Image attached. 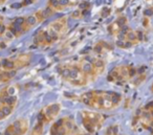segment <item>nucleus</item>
Masks as SVG:
<instances>
[{"instance_id":"nucleus-1","label":"nucleus","mask_w":153,"mask_h":135,"mask_svg":"<svg viewBox=\"0 0 153 135\" xmlns=\"http://www.w3.org/2000/svg\"><path fill=\"white\" fill-rule=\"evenodd\" d=\"M136 70L135 68L131 67V66H117L114 67L110 72L107 78L109 82H114L117 84H122L127 81L131 80L132 78L135 76Z\"/></svg>"},{"instance_id":"nucleus-2","label":"nucleus","mask_w":153,"mask_h":135,"mask_svg":"<svg viewBox=\"0 0 153 135\" xmlns=\"http://www.w3.org/2000/svg\"><path fill=\"white\" fill-rule=\"evenodd\" d=\"M134 122L140 124L144 129L153 134V102L147 104L143 109L136 113Z\"/></svg>"},{"instance_id":"nucleus-3","label":"nucleus","mask_w":153,"mask_h":135,"mask_svg":"<svg viewBox=\"0 0 153 135\" xmlns=\"http://www.w3.org/2000/svg\"><path fill=\"white\" fill-rule=\"evenodd\" d=\"M66 26H67V17H61L59 19L53 21L47 27L51 30V32L56 33L58 35H61L62 33L65 30Z\"/></svg>"},{"instance_id":"nucleus-4","label":"nucleus","mask_w":153,"mask_h":135,"mask_svg":"<svg viewBox=\"0 0 153 135\" xmlns=\"http://www.w3.org/2000/svg\"><path fill=\"white\" fill-rule=\"evenodd\" d=\"M60 110H61V105L58 103L51 104V105L47 106L46 108H44V109L42 110V112L44 113L46 122H49V120L53 119V118L59 114Z\"/></svg>"},{"instance_id":"nucleus-5","label":"nucleus","mask_w":153,"mask_h":135,"mask_svg":"<svg viewBox=\"0 0 153 135\" xmlns=\"http://www.w3.org/2000/svg\"><path fill=\"white\" fill-rule=\"evenodd\" d=\"M82 115H83V117H86L87 119H89L91 122H94V124L97 126V128H101L103 122H104V118H103V116L101 115L100 113H97V112L85 111V112H82Z\"/></svg>"},{"instance_id":"nucleus-6","label":"nucleus","mask_w":153,"mask_h":135,"mask_svg":"<svg viewBox=\"0 0 153 135\" xmlns=\"http://www.w3.org/2000/svg\"><path fill=\"white\" fill-rule=\"evenodd\" d=\"M79 65H80V67H81V70L83 71V73L87 76V79H89L90 76L96 78V76H94V64H92V62H90L89 60H83Z\"/></svg>"},{"instance_id":"nucleus-7","label":"nucleus","mask_w":153,"mask_h":135,"mask_svg":"<svg viewBox=\"0 0 153 135\" xmlns=\"http://www.w3.org/2000/svg\"><path fill=\"white\" fill-rule=\"evenodd\" d=\"M30 60H32V53H22V55H19L15 59L16 69L26 67L30 63Z\"/></svg>"},{"instance_id":"nucleus-8","label":"nucleus","mask_w":153,"mask_h":135,"mask_svg":"<svg viewBox=\"0 0 153 135\" xmlns=\"http://www.w3.org/2000/svg\"><path fill=\"white\" fill-rule=\"evenodd\" d=\"M53 13H55V10L48 5L46 9L39 10V11H37L36 13H35V16H36L37 20H38V23H40V22L44 21L45 19H47V18L51 17Z\"/></svg>"},{"instance_id":"nucleus-9","label":"nucleus","mask_w":153,"mask_h":135,"mask_svg":"<svg viewBox=\"0 0 153 135\" xmlns=\"http://www.w3.org/2000/svg\"><path fill=\"white\" fill-rule=\"evenodd\" d=\"M89 61L92 62V64H94V76H96V78H97L99 74H101L103 71H104V69H105V62L103 61V60H101V59H91V60H89Z\"/></svg>"},{"instance_id":"nucleus-10","label":"nucleus","mask_w":153,"mask_h":135,"mask_svg":"<svg viewBox=\"0 0 153 135\" xmlns=\"http://www.w3.org/2000/svg\"><path fill=\"white\" fill-rule=\"evenodd\" d=\"M37 23H38V20H37L35 14L34 15H30V16H27V17H25V20H24V23H23V27H22L23 33L27 32L28 30H30V28H32L34 25H36Z\"/></svg>"},{"instance_id":"nucleus-11","label":"nucleus","mask_w":153,"mask_h":135,"mask_svg":"<svg viewBox=\"0 0 153 135\" xmlns=\"http://www.w3.org/2000/svg\"><path fill=\"white\" fill-rule=\"evenodd\" d=\"M64 127L66 129V132L67 134H72L74 131L76 130V124L74 122V120L69 117H64Z\"/></svg>"},{"instance_id":"nucleus-12","label":"nucleus","mask_w":153,"mask_h":135,"mask_svg":"<svg viewBox=\"0 0 153 135\" xmlns=\"http://www.w3.org/2000/svg\"><path fill=\"white\" fill-rule=\"evenodd\" d=\"M1 68L3 70H14L16 69L15 60L12 59H2L1 60ZM17 70V69H16Z\"/></svg>"},{"instance_id":"nucleus-13","label":"nucleus","mask_w":153,"mask_h":135,"mask_svg":"<svg viewBox=\"0 0 153 135\" xmlns=\"http://www.w3.org/2000/svg\"><path fill=\"white\" fill-rule=\"evenodd\" d=\"M82 122H83V126L84 128L86 129V131H87L88 133H94V131H96L97 129V126L94 124V122H91L89 119H87L86 117H83V120H82Z\"/></svg>"},{"instance_id":"nucleus-14","label":"nucleus","mask_w":153,"mask_h":135,"mask_svg":"<svg viewBox=\"0 0 153 135\" xmlns=\"http://www.w3.org/2000/svg\"><path fill=\"white\" fill-rule=\"evenodd\" d=\"M1 103H2L3 105H9V106L14 107V106L16 105V103H17V97H16V95H9V96L5 97L4 99H2Z\"/></svg>"},{"instance_id":"nucleus-15","label":"nucleus","mask_w":153,"mask_h":135,"mask_svg":"<svg viewBox=\"0 0 153 135\" xmlns=\"http://www.w3.org/2000/svg\"><path fill=\"white\" fill-rule=\"evenodd\" d=\"M43 133V122H38L36 124V126L33 128L32 135H42Z\"/></svg>"},{"instance_id":"nucleus-16","label":"nucleus","mask_w":153,"mask_h":135,"mask_svg":"<svg viewBox=\"0 0 153 135\" xmlns=\"http://www.w3.org/2000/svg\"><path fill=\"white\" fill-rule=\"evenodd\" d=\"M13 126H14V131H15V135H22L21 119H18V120H16V122H14Z\"/></svg>"},{"instance_id":"nucleus-17","label":"nucleus","mask_w":153,"mask_h":135,"mask_svg":"<svg viewBox=\"0 0 153 135\" xmlns=\"http://www.w3.org/2000/svg\"><path fill=\"white\" fill-rule=\"evenodd\" d=\"M13 109H14V107H12V106H9V105H3L2 107H1V110H2V112L4 113L5 116L11 115L12 112H13Z\"/></svg>"},{"instance_id":"nucleus-18","label":"nucleus","mask_w":153,"mask_h":135,"mask_svg":"<svg viewBox=\"0 0 153 135\" xmlns=\"http://www.w3.org/2000/svg\"><path fill=\"white\" fill-rule=\"evenodd\" d=\"M7 30V26L4 25V19L2 16H0V35H3Z\"/></svg>"},{"instance_id":"nucleus-19","label":"nucleus","mask_w":153,"mask_h":135,"mask_svg":"<svg viewBox=\"0 0 153 135\" xmlns=\"http://www.w3.org/2000/svg\"><path fill=\"white\" fill-rule=\"evenodd\" d=\"M4 135H15V131H14V126L13 124L10 125L4 131Z\"/></svg>"},{"instance_id":"nucleus-20","label":"nucleus","mask_w":153,"mask_h":135,"mask_svg":"<svg viewBox=\"0 0 153 135\" xmlns=\"http://www.w3.org/2000/svg\"><path fill=\"white\" fill-rule=\"evenodd\" d=\"M106 135H113V128H112V126H110V127H108V128H107Z\"/></svg>"},{"instance_id":"nucleus-21","label":"nucleus","mask_w":153,"mask_h":135,"mask_svg":"<svg viewBox=\"0 0 153 135\" xmlns=\"http://www.w3.org/2000/svg\"><path fill=\"white\" fill-rule=\"evenodd\" d=\"M7 47V43L3 42V41H0V49H3Z\"/></svg>"},{"instance_id":"nucleus-22","label":"nucleus","mask_w":153,"mask_h":135,"mask_svg":"<svg viewBox=\"0 0 153 135\" xmlns=\"http://www.w3.org/2000/svg\"><path fill=\"white\" fill-rule=\"evenodd\" d=\"M4 117H7V116L4 115V113H3V112H2V110L0 109V120L3 119V118H4Z\"/></svg>"},{"instance_id":"nucleus-23","label":"nucleus","mask_w":153,"mask_h":135,"mask_svg":"<svg viewBox=\"0 0 153 135\" xmlns=\"http://www.w3.org/2000/svg\"><path fill=\"white\" fill-rule=\"evenodd\" d=\"M5 1H7V0H0V5H1V4H3V3H4Z\"/></svg>"},{"instance_id":"nucleus-24","label":"nucleus","mask_w":153,"mask_h":135,"mask_svg":"<svg viewBox=\"0 0 153 135\" xmlns=\"http://www.w3.org/2000/svg\"><path fill=\"white\" fill-rule=\"evenodd\" d=\"M2 106H3V104L1 103V102H0V109H1V107H2Z\"/></svg>"},{"instance_id":"nucleus-25","label":"nucleus","mask_w":153,"mask_h":135,"mask_svg":"<svg viewBox=\"0 0 153 135\" xmlns=\"http://www.w3.org/2000/svg\"><path fill=\"white\" fill-rule=\"evenodd\" d=\"M0 68H1V61H0Z\"/></svg>"},{"instance_id":"nucleus-26","label":"nucleus","mask_w":153,"mask_h":135,"mask_svg":"<svg viewBox=\"0 0 153 135\" xmlns=\"http://www.w3.org/2000/svg\"><path fill=\"white\" fill-rule=\"evenodd\" d=\"M151 90H152V91H153V85H152V88H151Z\"/></svg>"}]
</instances>
